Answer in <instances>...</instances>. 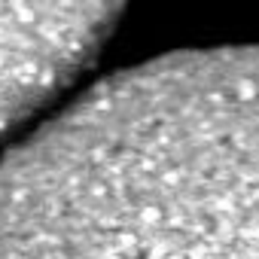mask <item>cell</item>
Returning a JSON list of instances; mask_svg holds the SVG:
<instances>
[{"instance_id":"6da1fadb","label":"cell","mask_w":259,"mask_h":259,"mask_svg":"<svg viewBox=\"0 0 259 259\" xmlns=\"http://www.w3.org/2000/svg\"><path fill=\"white\" fill-rule=\"evenodd\" d=\"M0 259H259V43L89 89L0 162Z\"/></svg>"},{"instance_id":"7a4b0ae2","label":"cell","mask_w":259,"mask_h":259,"mask_svg":"<svg viewBox=\"0 0 259 259\" xmlns=\"http://www.w3.org/2000/svg\"><path fill=\"white\" fill-rule=\"evenodd\" d=\"M110 4L0 7V135L58 95L119 19Z\"/></svg>"}]
</instances>
